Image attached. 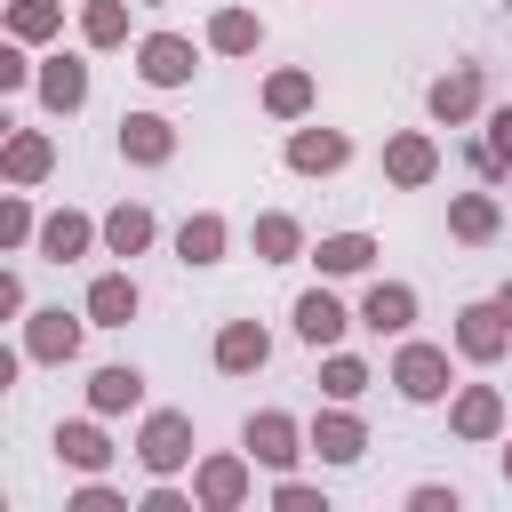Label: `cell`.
Segmentation results:
<instances>
[{
  "mask_svg": "<svg viewBox=\"0 0 512 512\" xmlns=\"http://www.w3.org/2000/svg\"><path fill=\"white\" fill-rule=\"evenodd\" d=\"M128 152H136V160H160V152H168V128H160V120H128Z\"/></svg>",
  "mask_w": 512,
  "mask_h": 512,
  "instance_id": "obj_16",
  "label": "cell"
},
{
  "mask_svg": "<svg viewBox=\"0 0 512 512\" xmlns=\"http://www.w3.org/2000/svg\"><path fill=\"white\" fill-rule=\"evenodd\" d=\"M216 240H224V232H216L208 216H200V224H184V264H208V256H216Z\"/></svg>",
  "mask_w": 512,
  "mask_h": 512,
  "instance_id": "obj_19",
  "label": "cell"
},
{
  "mask_svg": "<svg viewBox=\"0 0 512 512\" xmlns=\"http://www.w3.org/2000/svg\"><path fill=\"white\" fill-rule=\"evenodd\" d=\"M40 88H48V104H80V96H88V72H80V64H56Z\"/></svg>",
  "mask_w": 512,
  "mask_h": 512,
  "instance_id": "obj_12",
  "label": "cell"
},
{
  "mask_svg": "<svg viewBox=\"0 0 512 512\" xmlns=\"http://www.w3.org/2000/svg\"><path fill=\"white\" fill-rule=\"evenodd\" d=\"M8 160H16V176H40V160H48V152H40V136H16V152H8Z\"/></svg>",
  "mask_w": 512,
  "mask_h": 512,
  "instance_id": "obj_25",
  "label": "cell"
},
{
  "mask_svg": "<svg viewBox=\"0 0 512 512\" xmlns=\"http://www.w3.org/2000/svg\"><path fill=\"white\" fill-rule=\"evenodd\" d=\"M56 448H64V456H72V464H88V472H96V464H104V440H96V432H88V424H72V432H56Z\"/></svg>",
  "mask_w": 512,
  "mask_h": 512,
  "instance_id": "obj_15",
  "label": "cell"
},
{
  "mask_svg": "<svg viewBox=\"0 0 512 512\" xmlns=\"http://www.w3.org/2000/svg\"><path fill=\"white\" fill-rule=\"evenodd\" d=\"M472 96H480V80H472V72H456V80H440V88H432V112H440V120H456V112H472Z\"/></svg>",
  "mask_w": 512,
  "mask_h": 512,
  "instance_id": "obj_8",
  "label": "cell"
},
{
  "mask_svg": "<svg viewBox=\"0 0 512 512\" xmlns=\"http://www.w3.org/2000/svg\"><path fill=\"white\" fill-rule=\"evenodd\" d=\"M216 360H224V368H256V360H264V328H232Z\"/></svg>",
  "mask_w": 512,
  "mask_h": 512,
  "instance_id": "obj_10",
  "label": "cell"
},
{
  "mask_svg": "<svg viewBox=\"0 0 512 512\" xmlns=\"http://www.w3.org/2000/svg\"><path fill=\"white\" fill-rule=\"evenodd\" d=\"M504 472H512V448H504Z\"/></svg>",
  "mask_w": 512,
  "mask_h": 512,
  "instance_id": "obj_31",
  "label": "cell"
},
{
  "mask_svg": "<svg viewBox=\"0 0 512 512\" xmlns=\"http://www.w3.org/2000/svg\"><path fill=\"white\" fill-rule=\"evenodd\" d=\"M144 80H160V88L192 80V48L184 40H144Z\"/></svg>",
  "mask_w": 512,
  "mask_h": 512,
  "instance_id": "obj_1",
  "label": "cell"
},
{
  "mask_svg": "<svg viewBox=\"0 0 512 512\" xmlns=\"http://www.w3.org/2000/svg\"><path fill=\"white\" fill-rule=\"evenodd\" d=\"M248 40H256L248 16H224V24H216V48H248Z\"/></svg>",
  "mask_w": 512,
  "mask_h": 512,
  "instance_id": "obj_24",
  "label": "cell"
},
{
  "mask_svg": "<svg viewBox=\"0 0 512 512\" xmlns=\"http://www.w3.org/2000/svg\"><path fill=\"white\" fill-rule=\"evenodd\" d=\"M368 320H376V328H400V320H408V288H376V296H368Z\"/></svg>",
  "mask_w": 512,
  "mask_h": 512,
  "instance_id": "obj_18",
  "label": "cell"
},
{
  "mask_svg": "<svg viewBox=\"0 0 512 512\" xmlns=\"http://www.w3.org/2000/svg\"><path fill=\"white\" fill-rule=\"evenodd\" d=\"M392 168H400V176H408V184H416V176H424V168H432V152H424V144H392Z\"/></svg>",
  "mask_w": 512,
  "mask_h": 512,
  "instance_id": "obj_21",
  "label": "cell"
},
{
  "mask_svg": "<svg viewBox=\"0 0 512 512\" xmlns=\"http://www.w3.org/2000/svg\"><path fill=\"white\" fill-rule=\"evenodd\" d=\"M248 448H256L264 464H288V456H296V448H288V416H256V424H248Z\"/></svg>",
  "mask_w": 512,
  "mask_h": 512,
  "instance_id": "obj_6",
  "label": "cell"
},
{
  "mask_svg": "<svg viewBox=\"0 0 512 512\" xmlns=\"http://www.w3.org/2000/svg\"><path fill=\"white\" fill-rule=\"evenodd\" d=\"M336 160H344L336 136H296V168H336Z\"/></svg>",
  "mask_w": 512,
  "mask_h": 512,
  "instance_id": "obj_17",
  "label": "cell"
},
{
  "mask_svg": "<svg viewBox=\"0 0 512 512\" xmlns=\"http://www.w3.org/2000/svg\"><path fill=\"white\" fill-rule=\"evenodd\" d=\"M88 312H96L104 328H120V320L136 312V288H128V280H96V296H88Z\"/></svg>",
  "mask_w": 512,
  "mask_h": 512,
  "instance_id": "obj_5",
  "label": "cell"
},
{
  "mask_svg": "<svg viewBox=\"0 0 512 512\" xmlns=\"http://www.w3.org/2000/svg\"><path fill=\"white\" fill-rule=\"evenodd\" d=\"M320 264H328V272H360V264H368V240H360V232H344V240H328V248H320Z\"/></svg>",
  "mask_w": 512,
  "mask_h": 512,
  "instance_id": "obj_13",
  "label": "cell"
},
{
  "mask_svg": "<svg viewBox=\"0 0 512 512\" xmlns=\"http://www.w3.org/2000/svg\"><path fill=\"white\" fill-rule=\"evenodd\" d=\"M488 160H512V112L496 120V136H488Z\"/></svg>",
  "mask_w": 512,
  "mask_h": 512,
  "instance_id": "obj_29",
  "label": "cell"
},
{
  "mask_svg": "<svg viewBox=\"0 0 512 512\" xmlns=\"http://www.w3.org/2000/svg\"><path fill=\"white\" fill-rule=\"evenodd\" d=\"M80 240H88V232H80V224H72V216H56V224H48V256H72V248H80Z\"/></svg>",
  "mask_w": 512,
  "mask_h": 512,
  "instance_id": "obj_23",
  "label": "cell"
},
{
  "mask_svg": "<svg viewBox=\"0 0 512 512\" xmlns=\"http://www.w3.org/2000/svg\"><path fill=\"white\" fill-rule=\"evenodd\" d=\"M464 424H472V432H488V424H496V400H488V392H472V400H464Z\"/></svg>",
  "mask_w": 512,
  "mask_h": 512,
  "instance_id": "obj_27",
  "label": "cell"
},
{
  "mask_svg": "<svg viewBox=\"0 0 512 512\" xmlns=\"http://www.w3.org/2000/svg\"><path fill=\"white\" fill-rule=\"evenodd\" d=\"M320 456H336V464H352V456H360V424H344V416H328V424H320Z\"/></svg>",
  "mask_w": 512,
  "mask_h": 512,
  "instance_id": "obj_11",
  "label": "cell"
},
{
  "mask_svg": "<svg viewBox=\"0 0 512 512\" xmlns=\"http://www.w3.org/2000/svg\"><path fill=\"white\" fill-rule=\"evenodd\" d=\"M488 224H496V208H488V200H464V208H456V232H472V240H480Z\"/></svg>",
  "mask_w": 512,
  "mask_h": 512,
  "instance_id": "obj_22",
  "label": "cell"
},
{
  "mask_svg": "<svg viewBox=\"0 0 512 512\" xmlns=\"http://www.w3.org/2000/svg\"><path fill=\"white\" fill-rule=\"evenodd\" d=\"M88 32H96V40H120V8H112V0H104V8H88Z\"/></svg>",
  "mask_w": 512,
  "mask_h": 512,
  "instance_id": "obj_26",
  "label": "cell"
},
{
  "mask_svg": "<svg viewBox=\"0 0 512 512\" xmlns=\"http://www.w3.org/2000/svg\"><path fill=\"white\" fill-rule=\"evenodd\" d=\"M72 344H80V328H72L64 312H40V328H32V352H40V360H56V352H72Z\"/></svg>",
  "mask_w": 512,
  "mask_h": 512,
  "instance_id": "obj_7",
  "label": "cell"
},
{
  "mask_svg": "<svg viewBox=\"0 0 512 512\" xmlns=\"http://www.w3.org/2000/svg\"><path fill=\"white\" fill-rule=\"evenodd\" d=\"M144 464H152V472L184 464V416H152V432H144Z\"/></svg>",
  "mask_w": 512,
  "mask_h": 512,
  "instance_id": "obj_3",
  "label": "cell"
},
{
  "mask_svg": "<svg viewBox=\"0 0 512 512\" xmlns=\"http://www.w3.org/2000/svg\"><path fill=\"white\" fill-rule=\"evenodd\" d=\"M328 392H336V400H344V392H360V368H352V360H336V368H328Z\"/></svg>",
  "mask_w": 512,
  "mask_h": 512,
  "instance_id": "obj_28",
  "label": "cell"
},
{
  "mask_svg": "<svg viewBox=\"0 0 512 512\" xmlns=\"http://www.w3.org/2000/svg\"><path fill=\"white\" fill-rule=\"evenodd\" d=\"M136 400V368H104L96 376V408H128Z\"/></svg>",
  "mask_w": 512,
  "mask_h": 512,
  "instance_id": "obj_14",
  "label": "cell"
},
{
  "mask_svg": "<svg viewBox=\"0 0 512 512\" xmlns=\"http://www.w3.org/2000/svg\"><path fill=\"white\" fill-rule=\"evenodd\" d=\"M504 312H512V288H504Z\"/></svg>",
  "mask_w": 512,
  "mask_h": 512,
  "instance_id": "obj_30",
  "label": "cell"
},
{
  "mask_svg": "<svg viewBox=\"0 0 512 512\" xmlns=\"http://www.w3.org/2000/svg\"><path fill=\"white\" fill-rule=\"evenodd\" d=\"M496 312H464V352H496Z\"/></svg>",
  "mask_w": 512,
  "mask_h": 512,
  "instance_id": "obj_20",
  "label": "cell"
},
{
  "mask_svg": "<svg viewBox=\"0 0 512 512\" xmlns=\"http://www.w3.org/2000/svg\"><path fill=\"white\" fill-rule=\"evenodd\" d=\"M104 232H112V248L128 256V248H144V240H152V216H144V208H120V216H112Z\"/></svg>",
  "mask_w": 512,
  "mask_h": 512,
  "instance_id": "obj_9",
  "label": "cell"
},
{
  "mask_svg": "<svg viewBox=\"0 0 512 512\" xmlns=\"http://www.w3.org/2000/svg\"><path fill=\"white\" fill-rule=\"evenodd\" d=\"M440 376H448V360H440V352H424V344L400 360V392H408V400H432V392H440Z\"/></svg>",
  "mask_w": 512,
  "mask_h": 512,
  "instance_id": "obj_2",
  "label": "cell"
},
{
  "mask_svg": "<svg viewBox=\"0 0 512 512\" xmlns=\"http://www.w3.org/2000/svg\"><path fill=\"white\" fill-rule=\"evenodd\" d=\"M296 328H304L312 344H336V336H344V312H336L328 296H304V304H296Z\"/></svg>",
  "mask_w": 512,
  "mask_h": 512,
  "instance_id": "obj_4",
  "label": "cell"
}]
</instances>
